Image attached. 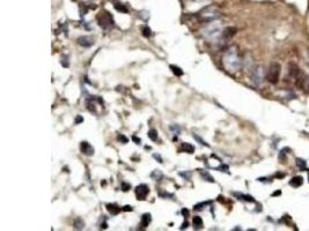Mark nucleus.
<instances>
[{
    "instance_id": "13",
    "label": "nucleus",
    "mask_w": 309,
    "mask_h": 231,
    "mask_svg": "<svg viewBox=\"0 0 309 231\" xmlns=\"http://www.w3.org/2000/svg\"><path fill=\"white\" fill-rule=\"evenodd\" d=\"M236 33V29L235 28H232V27H228V28L224 29V31H222V38L225 39H228L230 37H233L234 35Z\"/></svg>"
},
{
    "instance_id": "12",
    "label": "nucleus",
    "mask_w": 309,
    "mask_h": 231,
    "mask_svg": "<svg viewBox=\"0 0 309 231\" xmlns=\"http://www.w3.org/2000/svg\"><path fill=\"white\" fill-rule=\"evenodd\" d=\"M303 184V178L301 177V176H295L293 178L290 180V185L291 186H293V187H299Z\"/></svg>"
},
{
    "instance_id": "27",
    "label": "nucleus",
    "mask_w": 309,
    "mask_h": 231,
    "mask_svg": "<svg viewBox=\"0 0 309 231\" xmlns=\"http://www.w3.org/2000/svg\"><path fill=\"white\" fill-rule=\"evenodd\" d=\"M180 176L183 177L186 180H190L191 179V171H185V172H180Z\"/></svg>"
},
{
    "instance_id": "2",
    "label": "nucleus",
    "mask_w": 309,
    "mask_h": 231,
    "mask_svg": "<svg viewBox=\"0 0 309 231\" xmlns=\"http://www.w3.org/2000/svg\"><path fill=\"white\" fill-rule=\"evenodd\" d=\"M222 29L219 23H209L207 27H205L201 33L209 41H217L219 38H222Z\"/></svg>"
},
{
    "instance_id": "42",
    "label": "nucleus",
    "mask_w": 309,
    "mask_h": 231,
    "mask_svg": "<svg viewBox=\"0 0 309 231\" xmlns=\"http://www.w3.org/2000/svg\"><path fill=\"white\" fill-rule=\"evenodd\" d=\"M306 84H307V87H308L307 89H309V76L307 77V80H306Z\"/></svg>"
},
{
    "instance_id": "40",
    "label": "nucleus",
    "mask_w": 309,
    "mask_h": 231,
    "mask_svg": "<svg viewBox=\"0 0 309 231\" xmlns=\"http://www.w3.org/2000/svg\"><path fill=\"white\" fill-rule=\"evenodd\" d=\"M186 228H188V222H184V223H183V224H182V226H181V230H183V229H186Z\"/></svg>"
},
{
    "instance_id": "32",
    "label": "nucleus",
    "mask_w": 309,
    "mask_h": 231,
    "mask_svg": "<svg viewBox=\"0 0 309 231\" xmlns=\"http://www.w3.org/2000/svg\"><path fill=\"white\" fill-rule=\"evenodd\" d=\"M131 188V185L128 183H122V190H123L124 192H128V190Z\"/></svg>"
},
{
    "instance_id": "16",
    "label": "nucleus",
    "mask_w": 309,
    "mask_h": 231,
    "mask_svg": "<svg viewBox=\"0 0 309 231\" xmlns=\"http://www.w3.org/2000/svg\"><path fill=\"white\" fill-rule=\"evenodd\" d=\"M152 221V216H151V214H144L143 216H141V221H140V225L143 226V228H146V226L149 225V223Z\"/></svg>"
},
{
    "instance_id": "30",
    "label": "nucleus",
    "mask_w": 309,
    "mask_h": 231,
    "mask_svg": "<svg viewBox=\"0 0 309 231\" xmlns=\"http://www.w3.org/2000/svg\"><path fill=\"white\" fill-rule=\"evenodd\" d=\"M217 170H220V171H222V172H227V173L229 172L228 165H225V164H221L220 166H218V168H217Z\"/></svg>"
},
{
    "instance_id": "38",
    "label": "nucleus",
    "mask_w": 309,
    "mask_h": 231,
    "mask_svg": "<svg viewBox=\"0 0 309 231\" xmlns=\"http://www.w3.org/2000/svg\"><path fill=\"white\" fill-rule=\"evenodd\" d=\"M160 197H169V198H173V194H169V193H160Z\"/></svg>"
},
{
    "instance_id": "23",
    "label": "nucleus",
    "mask_w": 309,
    "mask_h": 231,
    "mask_svg": "<svg viewBox=\"0 0 309 231\" xmlns=\"http://www.w3.org/2000/svg\"><path fill=\"white\" fill-rule=\"evenodd\" d=\"M141 31H143V36L144 37H151L152 36V30L148 25H144L141 28Z\"/></svg>"
},
{
    "instance_id": "33",
    "label": "nucleus",
    "mask_w": 309,
    "mask_h": 231,
    "mask_svg": "<svg viewBox=\"0 0 309 231\" xmlns=\"http://www.w3.org/2000/svg\"><path fill=\"white\" fill-rule=\"evenodd\" d=\"M153 157L157 159V161H159V163H163V159H162V157L159 154H153Z\"/></svg>"
},
{
    "instance_id": "19",
    "label": "nucleus",
    "mask_w": 309,
    "mask_h": 231,
    "mask_svg": "<svg viewBox=\"0 0 309 231\" xmlns=\"http://www.w3.org/2000/svg\"><path fill=\"white\" fill-rule=\"evenodd\" d=\"M169 68H170L171 72L174 73L176 76H182V75L184 74V72L182 71V68L178 67V66H176V65H170V66H169Z\"/></svg>"
},
{
    "instance_id": "22",
    "label": "nucleus",
    "mask_w": 309,
    "mask_h": 231,
    "mask_svg": "<svg viewBox=\"0 0 309 231\" xmlns=\"http://www.w3.org/2000/svg\"><path fill=\"white\" fill-rule=\"evenodd\" d=\"M200 176H201L203 179L206 180V182H209V183H214V182H215L213 177H211V176L209 174V172H206V171H204V172H203V171H200Z\"/></svg>"
},
{
    "instance_id": "6",
    "label": "nucleus",
    "mask_w": 309,
    "mask_h": 231,
    "mask_svg": "<svg viewBox=\"0 0 309 231\" xmlns=\"http://www.w3.org/2000/svg\"><path fill=\"white\" fill-rule=\"evenodd\" d=\"M263 76H264V74H263V67L259 66V65H257L255 67L252 68L251 71V81L256 84V86H261L262 82H263Z\"/></svg>"
},
{
    "instance_id": "4",
    "label": "nucleus",
    "mask_w": 309,
    "mask_h": 231,
    "mask_svg": "<svg viewBox=\"0 0 309 231\" xmlns=\"http://www.w3.org/2000/svg\"><path fill=\"white\" fill-rule=\"evenodd\" d=\"M220 16H221V13L214 7H207L200 13V18L206 22H213L215 20H218Z\"/></svg>"
},
{
    "instance_id": "20",
    "label": "nucleus",
    "mask_w": 309,
    "mask_h": 231,
    "mask_svg": "<svg viewBox=\"0 0 309 231\" xmlns=\"http://www.w3.org/2000/svg\"><path fill=\"white\" fill-rule=\"evenodd\" d=\"M163 177V173H162L161 170H154L152 173H151V178L154 179V180H160Z\"/></svg>"
},
{
    "instance_id": "39",
    "label": "nucleus",
    "mask_w": 309,
    "mask_h": 231,
    "mask_svg": "<svg viewBox=\"0 0 309 231\" xmlns=\"http://www.w3.org/2000/svg\"><path fill=\"white\" fill-rule=\"evenodd\" d=\"M278 195H281V191H280V190H278V191H276L274 193H272V197H278Z\"/></svg>"
},
{
    "instance_id": "5",
    "label": "nucleus",
    "mask_w": 309,
    "mask_h": 231,
    "mask_svg": "<svg viewBox=\"0 0 309 231\" xmlns=\"http://www.w3.org/2000/svg\"><path fill=\"white\" fill-rule=\"evenodd\" d=\"M97 20H99V25L103 29H110L115 25L114 19H112L111 14H109L108 12L101 13L99 15V18H97Z\"/></svg>"
},
{
    "instance_id": "7",
    "label": "nucleus",
    "mask_w": 309,
    "mask_h": 231,
    "mask_svg": "<svg viewBox=\"0 0 309 231\" xmlns=\"http://www.w3.org/2000/svg\"><path fill=\"white\" fill-rule=\"evenodd\" d=\"M149 193V188L146 184H140L136 187V195L139 200H145Z\"/></svg>"
},
{
    "instance_id": "35",
    "label": "nucleus",
    "mask_w": 309,
    "mask_h": 231,
    "mask_svg": "<svg viewBox=\"0 0 309 231\" xmlns=\"http://www.w3.org/2000/svg\"><path fill=\"white\" fill-rule=\"evenodd\" d=\"M83 121V118L81 117V116H78L76 117V119H75V124H80V123H82Z\"/></svg>"
},
{
    "instance_id": "8",
    "label": "nucleus",
    "mask_w": 309,
    "mask_h": 231,
    "mask_svg": "<svg viewBox=\"0 0 309 231\" xmlns=\"http://www.w3.org/2000/svg\"><path fill=\"white\" fill-rule=\"evenodd\" d=\"M300 68L295 65V64H290L288 65V75H290L291 80H296V79H299L300 77Z\"/></svg>"
},
{
    "instance_id": "37",
    "label": "nucleus",
    "mask_w": 309,
    "mask_h": 231,
    "mask_svg": "<svg viewBox=\"0 0 309 231\" xmlns=\"http://www.w3.org/2000/svg\"><path fill=\"white\" fill-rule=\"evenodd\" d=\"M132 140H133V141H134V142H136V143H137V144H139V143H140V142H141V140L138 139L137 136H132Z\"/></svg>"
},
{
    "instance_id": "26",
    "label": "nucleus",
    "mask_w": 309,
    "mask_h": 231,
    "mask_svg": "<svg viewBox=\"0 0 309 231\" xmlns=\"http://www.w3.org/2000/svg\"><path fill=\"white\" fill-rule=\"evenodd\" d=\"M192 136H193V139H195L196 141L198 142V143L203 144V146H206V147H209V143H206V141H204V140L201 139L200 136H198V135H197V134H195V133H193V135H192Z\"/></svg>"
},
{
    "instance_id": "36",
    "label": "nucleus",
    "mask_w": 309,
    "mask_h": 231,
    "mask_svg": "<svg viewBox=\"0 0 309 231\" xmlns=\"http://www.w3.org/2000/svg\"><path fill=\"white\" fill-rule=\"evenodd\" d=\"M182 214H183L185 217H188L189 216V210H188L186 208H184V209H182Z\"/></svg>"
},
{
    "instance_id": "34",
    "label": "nucleus",
    "mask_w": 309,
    "mask_h": 231,
    "mask_svg": "<svg viewBox=\"0 0 309 231\" xmlns=\"http://www.w3.org/2000/svg\"><path fill=\"white\" fill-rule=\"evenodd\" d=\"M123 210L124 212H132V210H133V208L131 207V206H124Z\"/></svg>"
},
{
    "instance_id": "21",
    "label": "nucleus",
    "mask_w": 309,
    "mask_h": 231,
    "mask_svg": "<svg viewBox=\"0 0 309 231\" xmlns=\"http://www.w3.org/2000/svg\"><path fill=\"white\" fill-rule=\"evenodd\" d=\"M193 228L195 229H201L203 228V220L199 216L193 217Z\"/></svg>"
},
{
    "instance_id": "17",
    "label": "nucleus",
    "mask_w": 309,
    "mask_h": 231,
    "mask_svg": "<svg viewBox=\"0 0 309 231\" xmlns=\"http://www.w3.org/2000/svg\"><path fill=\"white\" fill-rule=\"evenodd\" d=\"M114 7L116 8V10H118L120 13H128V7L123 5L122 2H119V1H114Z\"/></svg>"
},
{
    "instance_id": "1",
    "label": "nucleus",
    "mask_w": 309,
    "mask_h": 231,
    "mask_svg": "<svg viewBox=\"0 0 309 231\" xmlns=\"http://www.w3.org/2000/svg\"><path fill=\"white\" fill-rule=\"evenodd\" d=\"M222 64H224V67L226 68V71L229 73H236L241 69L242 60L238 56L236 49L232 48L225 52L224 58H222Z\"/></svg>"
},
{
    "instance_id": "9",
    "label": "nucleus",
    "mask_w": 309,
    "mask_h": 231,
    "mask_svg": "<svg viewBox=\"0 0 309 231\" xmlns=\"http://www.w3.org/2000/svg\"><path fill=\"white\" fill-rule=\"evenodd\" d=\"M80 149L82 154L87 155V156H91L94 154V148L91 146V143H88L87 141H82L80 144Z\"/></svg>"
},
{
    "instance_id": "41",
    "label": "nucleus",
    "mask_w": 309,
    "mask_h": 231,
    "mask_svg": "<svg viewBox=\"0 0 309 231\" xmlns=\"http://www.w3.org/2000/svg\"><path fill=\"white\" fill-rule=\"evenodd\" d=\"M101 229H107V223H103V224H101Z\"/></svg>"
},
{
    "instance_id": "31",
    "label": "nucleus",
    "mask_w": 309,
    "mask_h": 231,
    "mask_svg": "<svg viewBox=\"0 0 309 231\" xmlns=\"http://www.w3.org/2000/svg\"><path fill=\"white\" fill-rule=\"evenodd\" d=\"M117 139H118V141L123 142V143H128V139L126 138V136H124L123 134H119L118 136H117Z\"/></svg>"
},
{
    "instance_id": "28",
    "label": "nucleus",
    "mask_w": 309,
    "mask_h": 231,
    "mask_svg": "<svg viewBox=\"0 0 309 231\" xmlns=\"http://www.w3.org/2000/svg\"><path fill=\"white\" fill-rule=\"evenodd\" d=\"M170 130L173 131L174 134H180V132H181V128L178 125H170Z\"/></svg>"
},
{
    "instance_id": "29",
    "label": "nucleus",
    "mask_w": 309,
    "mask_h": 231,
    "mask_svg": "<svg viewBox=\"0 0 309 231\" xmlns=\"http://www.w3.org/2000/svg\"><path fill=\"white\" fill-rule=\"evenodd\" d=\"M296 165H298L300 169H306V162L301 159H296Z\"/></svg>"
},
{
    "instance_id": "25",
    "label": "nucleus",
    "mask_w": 309,
    "mask_h": 231,
    "mask_svg": "<svg viewBox=\"0 0 309 231\" xmlns=\"http://www.w3.org/2000/svg\"><path fill=\"white\" fill-rule=\"evenodd\" d=\"M60 64L63 67H68L70 66V61H68V56H63L60 58Z\"/></svg>"
},
{
    "instance_id": "14",
    "label": "nucleus",
    "mask_w": 309,
    "mask_h": 231,
    "mask_svg": "<svg viewBox=\"0 0 309 231\" xmlns=\"http://www.w3.org/2000/svg\"><path fill=\"white\" fill-rule=\"evenodd\" d=\"M235 197L238 198V200H243V201L247 202H255V199L251 195H248V194H243V193H233Z\"/></svg>"
},
{
    "instance_id": "18",
    "label": "nucleus",
    "mask_w": 309,
    "mask_h": 231,
    "mask_svg": "<svg viewBox=\"0 0 309 231\" xmlns=\"http://www.w3.org/2000/svg\"><path fill=\"white\" fill-rule=\"evenodd\" d=\"M182 149L184 150L185 153H188V154H193L195 147H193L191 143H189V142H184V143L182 144Z\"/></svg>"
},
{
    "instance_id": "3",
    "label": "nucleus",
    "mask_w": 309,
    "mask_h": 231,
    "mask_svg": "<svg viewBox=\"0 0 309 231\" xmlns=\"http://www.w3.org/2000/svg\"><path fill=\"white\" fill-rule=\"evenodd\" d=\"M280 64L278 63H272L269 67V72H267V81L270 83L276 84L277 82L279 81V76H280Z\"/></svg>"
},
{
    "instance_id": "43",
    "label": "nucleus",
    "mask_w": 309,
    "mask_h": 231,
    "mask_svg": "<svg viewBox=\"0 0 309 231\" xmlns=\"http://www.w3.org/2000/svg\"><path fill=\"white\" fill-rule=\"evenodd\" d=\"M307 171H309V170H307Z\"/></svg>"
},
{
    "instance_id": "15",
    "label": "nucleus",
    "mask_w": 309,
    "mask_h": 231,
    "mask_svg": "<svg viewBox=\"0 0 309 231\" xmlns=\"http://www.w3.org/2000/svg\"><path fill=\"white\" fill-rule=\"evenodd\" d=\"M73 228L75 230H82L85 228V222L81 217H75L74 221H73Z\"/></svg>"
},
{
    "instance_id": "10",
    "label": "nucleus",
    "mask_w": 309,
    "mask_h": 231,
    "mask_svg": "<svg viewBox=\"0 0 309 231\" xmlns=\"http://www.w3.org/2000/svg\"><path fill=\"white\" fill-rule=\"evenodd\" d=\"M78 44L83 46V48H89L94 44V39L89 36H81L78 38Z\"/></svg>"
},
{
    "instance_id": "11",
    "label": "nucleus",
    "mask_w": 309,
    "mask_h": 231,
    "mask_svg": "<svg viewBox=\"0 0 309 231\" xmlns=\"http://www.w3.org/2000/svg\"><path fill=\"white\" fill-rule=\"evenodd\" d=\"M107 209H108V212L111 214V215H117L120 213V210H123V208L118 207L116 203H109V205H107Z\"/></svg>"
},
{
    "instance_id": "24",
    "label": "nucleus",
    "mask_w": 309,
    "mask_h": 231,
    "mask_svg": "<svg viewBox=\"0 0 309 231\" xmlns=\"http://www.w3.org/2000/svg\"><path fill=\"white\" fill-rule=\"evenodd\" d=\"M148 138L152 141H157V131L154 130V128L148 131Z\"/></svg>"
}]
</instances>
